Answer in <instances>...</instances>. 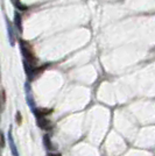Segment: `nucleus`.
I'll return each instance as SVG.
<instances>
[{
    "label": "nucleus",
    "mask_w": 155,
    "mask_h": 156,
    "mask_svg": "<svg viewBox=\"0 0 155 156\" xmlns=\"http://www.w3.org/2000/svg\"><path fill=\"white\" fill-rule=\"evenodd\" d=\"M21 52H22V55H23L25 59L28 61L31 64H34V63L36 62V57H35L34 52L32 51L31 47L27 46L26 42H22V44H21Z\"/></svg>",
    "instance_id": "obj_1"
},
{
    "label": "nucleus",
    "mask_w": 155,
    "mask_h": 156,
    "mask_svg": "<svg viewBox=\"0 0 155 156\" xmlns=\"http://www.w3.org/2000/svg\"><path fill=\"white\" fill-rule=\"evenodd\" d=\"M38 125H39L42 129H49V128L52 127L50 121H48L45 118H39V122H38Z\"/></svg>",
    "instance_id": "obj_2"
},
{
    "label": "nucleus",
    "mask_w": 155,
    "mask_h": 156,
    "mask_svg": "<svg viewBox=\"0 0 155 156\" xmlns=\"http://www.w3.org/2000/svg\"><path fill=\"white\" fill-rule=\"evenodd\" d=\"M9 143H11V150H12V154H13V156H19V154H18V150H16V147H15V144H14L13 137H12V135H11V134H9Z\"/></svg>",
    "instance_id": "obj_3"
},
{
    "label": "nucleus",
    "mask_w": 155,
    "mask_h": 156,
    "mask_svg": "<svg viewBox=\"0 0 155 156\" xmlns=\"http://www.w3.org/2000/svg\"><path fill=\"white\" fill-rule=\"evenodd\" d=\"M52 110H39L38 111V114H39L40 118H45L48 114H52Z\"/></svg>",
    "instance_id": "obj_4"
},
{
    "label": "nucleus",
    "mask_w": 155,
    "mask_h": 156,
    "mask_svg": "<svg viewBox=\"0 0 155 156\" xmlns=\"http://www.w3.org/2000/svg\"><path fill=\"white\" fill-rule=\"evenodd\" d=\"M43 141H45V148H48L49 150H52V142H50V139H49V136H48V135H45V136L43 137Z\"/></svg>",
    "instance_id": "obj_5"
},
{
    "label": "nucleus",
    "mask_w": 155,
    "mask_h": 156,
    "mask_svg": "<svg viewBox=\"0 0 155 156\" xmlns=\"http://www.w3.org/2000/svg\"><path fill=\"white\" fill-rule=\"evenodd\" d=\"M15 22H16V25H18V27H19V29L21 30V23H20V16H19V14L16 13L15 14Z\"/></svg>",
    "instance_id": "obj_6"
},
{
    "label": "nucleus",
    "mask_w": 155,
    "mask_h": 156,
    "mask_svg": "<svg viewBox=\"0 0 155 156\" xmlns=\"http://www.w3.org/2000/svg\"><path fill=\"white\" fill-rule=\"evenodd\" d=\"M21 119H22V118L20 117V113H18V114H16V121H18V125H21Z\"/></svg>",
    "instance_id": "obj_7"
},
{
    "label": "nucleus",
    "mask_w": 155,
    "mask_h": 156,
    "mask_svg": "<svg viewBox=\"0 0 155 156\" xmlns=\"http://www.w3.org/2000/svg\"><path fill=\"white\" fill-rule=\"evenodd\" d=\"M48 156H62L61 154H58V153H49Z\"/></svg>",
    "instance_id": "obj_8"
}]
</instances>
